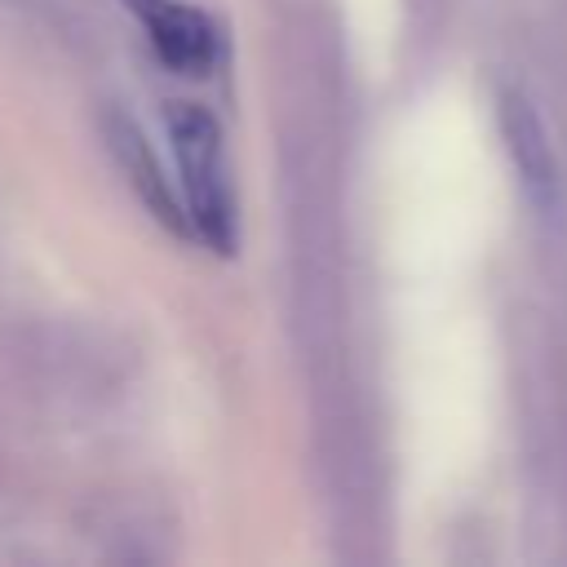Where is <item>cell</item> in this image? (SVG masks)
I'll list each match as a JSON object with an SVG mask.
<instances>
[{"label": "cell", "mask_w": 567, "mask_h": 567, "mask_svg": "<svg viewBox=\"0 0 567 567\" xmlns=\"http://www.w3.org/2000/svg\"><path fill=\"white\" fill-rule=\"evenodd\" d=\"M168 142L177 155V186H182L195 239H204L217 252H235L239 213H235V182H230L221 124L204 106L177 102L168 111Z\"/></svg>", "instance_id": "cell-1"}, {"label": "cell", "mask_w": 567, "mask_h": 567, "mask_svg": "<svg viewBox=\"0 0 567 567\" xmlns=\"http://www.w3.org/2000/svg\"><path fill=\"white\" fill-rule=\"evenodd\" d=\"M124 9L146 31L155 58L177 75H213L230 53L221 22L186 0H124Z\"/></svg>", "instance_id": "cell-2"}, {"label": "cell", "mask_w": 567, "mask_h": 567, "mask_svg": "<svg viewBox=\"0 0 567 567\" xmlns=\"http://www.w3.org/2000/svg\"><path fill=\"white\" fill-rule=\"evenodd\" d=\"M496 124H501V137H505V155L518 173V186L527 195V204L540 213V217H554L558 204H563V177H558V159H554V146H549V133L536 115V106L527 102L523 89L505 84L496 93Z\"/></svg>", "instance_id": "cell-3"}, {"label": "cell", "mask_w": 567, "mask_h": 567, "mask_svg": "<svg viewBox=\"0 0 567 567\" xmlns=\"http://www.w3.org/2000/svg\"><path fill=\"white\" fill-rule=\"evenodd\" d=\"M102 133H106V146H111L115 164L124 168V177H128L133 195H137V199L151 208V217H155L159 226L177 230V235H195V230H190L186 199H177L173 177H164V168H159L155 151L146 146L142 128H137V124H133L124 111H111V115L102 120Z\"/></svg>", "instance_id": "cell-4"}]
</instances>
